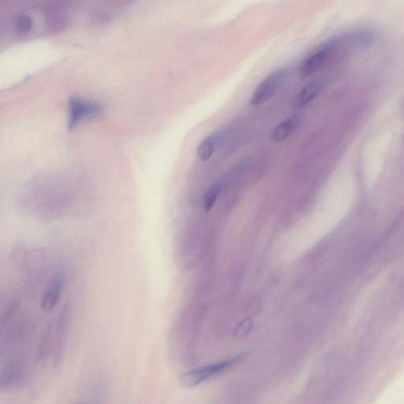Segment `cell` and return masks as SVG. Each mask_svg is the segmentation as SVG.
<instances>
[{
  "instance_id": "obj_1",
  "label": "cell",
  "mask_w": 404,
  "mask_h": 404,
  "mask_svg": "<svg viewBox=\"0 0 404 404\" xmlns=\"http://www.w3.org/2000/svg\"><path fill=\"white\" fill-rule=\"evenodd\" d=\"M289 75V68H284L273 71L267 76L254 90L250 101L251 106H258L270 100L283 87Z\"/></svg>"
},
{
  "instance_id": "obj_2",
  "label": "cell",
  "mask_w": 404,
  "mask_h": 404,
  "mask_svg": "<svg viewBox=\"0 0 404 404\" xmlns=\"http://www.w3.org/2000/svg\"><path fill=\"white\" fill-rule=\"evenodd\" d=\"M245 355H239L224 362L210 365V366L202 367L201 368L188 371L180 377V380L187 386H196L211 377L224 372V371L232 367L244 360Z\"/></svg>"
},
{
  "instance_id": "obj_3",
  "label": "cell",
  "mask_w": 404,
  "mask_h": 404,
  "mask_svg": "<svg viewBox=\"0 0 404 404\" xmlns=\"http://www.w3.org/2000/svg\"><path fill=\"white\" fill-rule=\"evenodd\" d=\"M338 41H331L322 45L303 62L301 72L303 77H308L320 69L335 54Z\"/></svg>"
},
{
  "instance_id": "obj_4",
  "label": "cell",
  "mask_w": 404,
  "mask_h": 404,
  "mask_svg": "<svg viewBox=\"0 0 404 404\" xmlns=\"http://www.w3.org/2000/svg\"><path fill=\"white\" fill-rule=\"evenodd\" d=\"M101 110L102 106L99 102L75 97L70 100L69 106L70 125L75 126L84 119L96 116Z\"/></svg>"
},
{
  "instance_id": "obj_5",
  "label": "cell",
  "mask_w": 404,
  "mask_h": 404,
  "mask_svg": "<svg viewBox=\"0 0 404 404\" xmlns=\"http://www.w3.org/2000/svg\"><path fill=\"white\" fill-rule=\"evenodd\" d=\"M64 284V277L61 272L57 273L52 277L46 292L42 301V308L45 311H51L55 308L58 299L62 294Z\"/></svg>"
},
{
  "instance_id": "obj_6",
  "label": "cell",
  "mask_w": 404,
  "mask_h": 404,
  "mask_svg": "<svg viewBox=\"0 0 404 404\" xmlns=\"http://www.w3.org/2000/svg\"><path fill=\"white\" fill-rule=\"evenodd\" d=\"M225 137V133L221 132L208 135L198 146V158L203 161L210 159L218 148L223 144Z\"/></svg>"
},
{
  "instance_id": "obj_7",
  "label": "cell",
  "mask_w": 404,
  "mask_h": 404,
  "mask_svg": "<svg viewBox=\"0 0 404 404\" xmlns=\"http://www.w3.org/2000/svg\"><path fill=\"white\" fill-rule=\"evenodd\" d=\"M301 125V119L297 115L289 117L272 130L271 138L273 141L279 142L288 139Z\"/></svg>"
},
{
  "instance_id": "obj_8",
  "label": "cell",
  "mask_w": 404,
  "mask_h": 404,
  "mask_svg": "<svg viewBox=\"0 0 404 404\" xmlns=\"http://www.w3.org/2000/svg\"><path fill=\"white\" fill-rule=\"evenodd\" d=\"M322 89V84L319 82H311L305 84L296 97V106L302 108L314 101L321 93Z\"/></svg>"
},
{
  "instance_id": "obj_9",
  "label": "cell",
  "mask_w": 404,
  "mask_h": 404,
  "mask_svg": "<svg viewBox=\"0 0 404 404\" xmlns=\"http://www.w3.org/2000/svg\"><path fill=\"white\" fill-rule=\"evenodd\" d=\"M221 191H222V185L220 182H215L208 189L203 198V206L206 212H210L212 210Z\"/></svg>"
},
{
  "instance_id": "obj_10",
  "label": "cell",
  "mask_w": 404,
  "mask_h": 404,
  "mask_svg": "<svg viewBox=\"0 0 404 404\" xmlns=\"http://www.w3.org/2000/svg\"><path fill=\"white\" fill-rule=\"evenodd\" d=\"M32 22L28 15H21L17 19L16 29L22 34H28L32 29Z\"/></svg>"
}]
</instances>
